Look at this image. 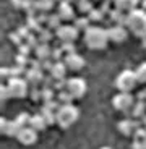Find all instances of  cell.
<instances>
[{
	"label": "cell",
	"instance_id": "1",
	"mask_svg": "<svg viewBox=\"0 0 146 149\" xmlns=\"http://www.w3.org/2000/svg\"><path fill=\"white\" fill-rule=\"evenodd\" d=\"M85 44L93 50H101L109 42V33L107 29L101 26H89L85 31Z\"/></svg>",
	"mask_w": 146,
	"mask_h": 149
},
{
	"label": "cell",
	"instance_id": "2",
	"mask_svg": "<svg viewBox=\"0 0 146 149\" xmlns=\"http://www.w3.org/2000/svg\"><path fill=\"white\" fill-rule=\"evenodd\" d=\"M125 26L128 28V31L135 34L136 37H146V10H133L130 13H127V23Z\"/></svg>",
	"mask_w": 146,
	"mask_h": 149
},
{
	"label": "cell",
	"instance_id": "3",
	"mask_svg": "<svg viewBox=\"0 0 146 149\" xmlns=\"http://www.w3.org/2000/svg\"><path fill=\"white\" fill-rule=\"evenodd\" d=\"M80 112L75 105L67 104V105H60L57 110V125L62 128H68L78 120Z\"/></svg>",
	"mask_w": 146,
	"mask_h": 149
},
{
	"label": "cell",
	"instance_id": "4",
	"mask_svg": "<svg viewBox=\"0 0 146 149\" xmlns=\"http://www.w3.org/2000/svg\"><path fill=\"white\" fill-rule=\"evenodd\" d=\"M138 84V78L133 70H124L120 71V74L115 78V88L120 93H130L135 89V86Z\"/></svg>",
	"mask_w": 146,
	"mask_h": 149
},
{
	"label": "cell",
	"instance_id": "5",
	"mask_svg": "<svg viewBox=\"0 0 146 149\" xmlns=\"http://www.w3.org/2000/svg\"><path fill=\"white\" fill-rule=\"evenodd\" d=\"M7 88H8V93H10V97H16V99H23L29 93V83L26 79L20 78V76L8 79Z\"/></svg>",
	"mask_w": 146,
	"mask_h": 149
},
{
	"label": "cell",
	"instance_id": "6",
	"mask_svg": "<svg viewBox=\"0 0 146 149\" xmlns=\"http://www.w3.org/2000/svg\"><path fill=\"white\" fill-rule=\"evenodd\" d=\"M80 29L75 24H62L59 29L55 31V36L62 44H73L78 37Z\"/></svg>",
	"mask_w": 146,
	"mask_h": 149
},
{
	"label": "cell",
	"instance_id": "7",
	"mask_svg": "<svg viewBox=\"0 0 146 149\" xmlns=\"http://www.w3.org/2000/svg\"><path fill=\"white\" fill-rule=\"evenodd\" d=\"M135 97L131 96L130 93H119L117 96H114L112 99V105L120 112H131L133 105H135Z\"/></svg>",
	"mask_w": 146,
	"mask_h": 149
},
{
	"label": "cell",
	"instance_id": "8",
	"mask_svg": "<svg viewBox=\"0 0 146 149\" xmlns=\"http://www.w3.org/2000/svg\"><path fill=\"white\" fill-rule=\"evenodd\" d=\"M67 91L73 96V99H81L88 91L86 81L83 78H78V76L67 79Z\"/></svg>",
	"mask_w": 146,
	"mask_h": 149
},
{
	"label": "cell",
	"instance_id": "9",
	"mask_svg": "<svg viewBox=\"0 0 146 149\" xmlns=\"http://www.w3.org/2000/svg\"><path fill=\"white\" fill-rule=\"evenodd\" d=\"M107 33H109V41L115 42V44H122L128 37V28L122 26V24H114L112 28L107 29Z\"/></svg>",
	"mask_w": 146,
	"mask_h": 149
},
{
	"label": "cell",
	"instance_id": "10",
	"mask_svg": "<svg viewBox=\"0 0 146 149\" xmlns=\"http://www.w3.org/2000/svg\"><path fill=\"white\" fill-rule=\"evenodd\" d=\"M143 127V122H138V120H133V118H125L122 120V122H119V131L122 134H125V136H130V134H133L138 128Z\"/></svg>",
	"mask_w": 146,
	"mask_h": 149
},
{
	"label": "cell",
	"instance_id": "11",
	"mask_svg": "<svg viewBox=\"0 0 146 149\" xmlns=\"http://www.w3.org/2000/svg\"><path fill=\"white\" fill-rule=\"evenodd\" d=\"M18 141L21 143V144H24V146H31V144H34L36 143V139H38V131L36 130H33L31 127H24V128H21L20 130V133H18Z\"/></svg>",
	"mask_w": 146,
	"mask_h": 149
},
{
	"label": "cell",
	"instance_id": "12",
	"mask_svg": "<svg viewBox=\"0 0 146 149\" xmlns=\"http://www.w3.org/2000/svg\"><path fill=\"white\" fill-rule=\"evenodd\" d=\"M64 63L67 65L68 70L78 71V70H81V68L85 67V58L76 52L75 54H68V55L64 57Z\"/></svg>",
	"mask_w": 146,
	"mask_h": 149
},
{
	"label": "cell",
	"instance_id": "13",
	"mask_svg": "<svg viewBox=\"0 0 146 149\" xmlns=\"http://www.w3.org/2000/svg\"><path fill=\"white\" fill-rule=\"evenodd\" d=\"M57 15L62 18V21H71L75 19V8L68 2H60L57 8Z\"/></svg>",
	"mask_w": 146,
	"mask_h": 149
},
{
	"label": "cell",
	"instance_id": "14",
	"mask_svg": "<svg viewBox=\"0 0 146 149\" xmlns=\"http://www.w3.org/2000/svg\"><path fill=\"white\" fill-rule=\"evenodd\" d=\"M2 123V133L7 134V136H18L21 127L18 125L16 120H7V118H2L0 120Z\"/></svg>",
	"mask_w": 146,
	"mask_h": 149
},
{
	"label": "cell",
	"instance_id": "15",
	"mask_svg": "<svg viewBox=\"0 0 146 149\" xmlns=\"http://www.w3.org/2000/svg\"><path fill=\"white\" fill-rule=\"evenodd\" d=\"M42 71L44 70H41V68H29V70L26 71V81L29 83L31 86L38 88L39 84L44 83V73H42Z\"/></svg>",
	"mask_w": 146,
	"mask_h": 149
},
{
	"label": "cell",
	"instance_id": "16",
	"mask_svg": "<svg viewBox=\"0 0 146 149\" xmlns=\"http://www.w3.org/2000/svg\"><path fill=\"white\" fill-rule=\"evenodd\" d=\"M67 65L64 63V62H55L54 63V67L50 68V76H52L55 81H60V79H65V76H67Z\"/></svg>",
	"mask_w": 146,
	"mask_h": 149
},
{
	"label": "cell",
	"instance_id": "17",
	"mask_svg": "<svg viewBox=\"0 0 146 149\" xmlns=\"http://www.w3.org/2000/svg\"><path fill=\"white\" fill-rule=\"evenodd\" d=\"M117 10L124 11V13H130V11L136 10V5H138V0H115L114 2Z\"/></svg>",
	"mask_w": 146,
	"mask_h": 149
},
{
	"label": "cell",
	"instance_id": "18",
	"mask_svg": "<svg viewBox=\"0 0 146 149\" xmlns=\"http://www.w3.org/2000/svg\"><path fill=\"white\" fill-rule=\"evenodd\" d=\"M34 52H36V57L41 62L47 58H52V49L49 47V44H39L38 47L34 49Z\"/></svg>",
	"mask_w": 146,
	"mask_h": 149
},
{
	"label": "cell",
	"instance_id": "19",
	"mask_svg": "<svg viewBox=\"0 0 146 149\" xmlns=\"http://www.w3.org/2000/svg\"><path fill=\"white\" fill-rule=\"evenodd\" d=\"M29 127L33 128V130H36V131H41V130H45V127H47V122H45V118L41 115V113H38V115H33V117H31Z\"/></svg>",
	"mask_w": 146,
	"mask_h": 149
},
{
	"label": "cell",
	"instance_id": "20",
	"mask_svg": "<svg viewBox=\"0 0 146 149\" xmlns=\"http://www.w3.org/2000/svg\"><path fill=\"white\" fill-rule=\"evenodd\" d=\"M109 18H110V21L115 23V24H122V26H125V23H127V15H124V11L117 10V8L110 10Z\"/></svg>",
	"mask_w": 146,
	"mask_h": 149
},
{
	"label": "cell",
	"instance_id": "21",
	"mask_svg": "<svg viewBox=\"0 0 146 149\" xmlns=\"http://www.w3.org/2000/svg\"><path fill=\"white\" fill-rule=\"evenodd\" d=\"M131 115H133V118H143V117L146 115V102L143 101H136L135 105H133V109H131Z\"/></svg>",
	"mask_w": 146,
	"mask_h": 149
},
{
	"label": "cell",
	"instance_id": "22",
	"mask_svg": "<svg viewBox=\"0 0 146 149\" xmlns=\"http://www.w3.org/2000/svg\"><path fill=\"white\" fill-rule=\"evenodd\" d=\"M47 29H50V31H57L60 26H62V18H60L59 15H49V18H47Z\"/></svg>",
	"mask_w": 146,
	"mask_h": 149
},
{
	"label": "cell",
	"instance_id": "23",
	"mask_svg": "<svg viewBox=\"0 0 146 149\" xmlns=\"http://www.w3.org/2000/svg\"><path fill=\"white\" fill-rule=\"evenodd\" d=\"M71 101H73V96H71V94L68 93L67 89H65V91H60V93H59V96H57V102H59L60 105L71 104Z\"/></svg>",
	"mask_w": 146,
	"mask_h": 149
},
{
	"label": "cell",
	"instance_id": "24",
	"mask_svg": "<svg viewBox=\"0 0 146 149\" xmlns=\"http://www.w3.org/2000/svg\"><path fill=\"white\" fill-rule=\"evenodd\" d=\"M78 10H80V13H88V15H89L91 11L94 10L93 2H91V0H83V2H78Z\"/></svg>",
	"mask_w": 146,
	"mask_h": 149
},
{
	"label": "cell",
	"instance_id": "25",
	"mask_svg": "<svg viewBox=\"0 0 146 149\" xmlns=\"http://www.w3.org/2000/svg\"><path fill=\"white\" fill-rule=\"evenodd\" d=\"M89 21H91V19H89V18H86V16H80V18H76V19H75V26L78 28L80 31H86L88 28L91 26Z\"/></svg>",
	"mask_w": 146,
	"mask_h": 149
},
{
	"label": "cell",
	"instance_id": "26",
	"mask_svg": "<svg viewBox=\"0 0 146 149\" xmlns=\"http://www.w3.org/2000/svg\"><path fill=\"white\" fill-rule=\"evenodd\" d=\"M54 5V0H39L36 2V10L39 11H49Z\"/></svg>",
	"mask_w": 146,
	"mask_h": 149
},
{
	"label": "cell",
	"instance_id": "27",
	"mask_svg": "<svg viewBox=\"0 0 146 149\" xmlns=\"http://www.w3.org/2000/svg\"><path fill=\"white\" fill-rule=\"evenodd\" d=\"M104 16H105V13L101 10V8H94V10L89 13V16H88V18H89L91 21H102V19H104Z\"/></svg>",
	"mask_w": 146,
	"mask_h": 149
},
{
	"label": "cell",
	"instance_id": "28",
	"mask_svg": "<svg viewBox=\"0 0 146 149\" xmlns=\"http://www.w3.org/2000/svg\"><path fill=\"white\" fill-rule=\"evenodd\" d=\"M135 73H136V78H138V83H146V62L136 68Z\"/></svg>",
	"mask_w": 146,
	"mask_h": 149
},
{
	"label": "cell",
	"instance_id": "29",
	"mask_svg": "<svg viewBox=\"0 0 146 149\" xmlns=\"http://www.w3.org/2000/svg\"><path fill=\"white\" fill-rule=\"evenodd\" d=\"M41 97H42V101H44V104H45V102H50V101H55V97H54V89H49V88H42V94H41Z\"/></svg>",
	"mask_w": 146,
	"mask_h": 149
},
{
	"label": "cell",
	"instance_id": "30",
	"mask_svg": "<svg viewBox=\"0 0 146 149\" xmlns=\"http://www.w3.org/2000/svg\"><path fill=\"white\" fill-rule=\"evenodd\" d=\"M39 39L42 41V44H47L50 39H52V33H50V29H39Z\"/></svg>",
	"mask_w": 146,
	"mask_h": 149
},
{
	"label": "cell",
	"instance_id": "31",
	"mask_svg": "<svg viewBox=\"0 0 146 149\" xmlns=\"http://www.w3.org/2000/svg\"><path fill=\"white\" fill-rule=\"evenodd\" d=\"M133 138H135V141H145L146 139V128L145 127L138 128V130L133 133Z\"/></svg>",
	"mask_w": 146,
	"mask_h": 149
},
{
	"label": "cell",
	"instance_id": "32",
	"mask_svg": "<svg viewBox=\"0 0 146 149\" xmlns=\"http://www.w3.org/2000/svg\"><path fill=\"white\" fill-rule=\"evenodd\" d=\"M62 49H64V52L65 55H68V54H75V45L73 44H62Z\"/></svg>",
	"mask_w": 146,
	"mask_h": 149
},
{
	"label": "cell",
	"instance_id": "33",
	"mask_svg": "<svg viewBox=\"0 0 146 149\" xmlns=\"http://www.w3.org/2000/svg\"><path fill=\"white\" fill-rule=\"evenodd\" d=\"M131 148L133 149H143V141H135Z\"/></svg>",
	"mask_w": 146,
	"mask_h": 149
},
{
	"label": "cell",
	"instance_id": "34",
	"mask_svg": "<svg viewBox=\"0 0 146 149\" xmlns=\"http://www.w3.org/2000/svg\"><path fill=\"white\" fill-rule=\"evenodd\" d=\"M141 122H143V127L146 128V115H145V117H143V118H141Z\"/></svg>",
	"mask_w": 146,
	"mask_h": 149
},
{
	"label": "cell",
	"instance_id": "35",
	"mask_svg": "<svg viewBox=\"0 0 146 149\" xmlns=\"http://www.w3.org/2000/svg\"><path fill=\"white\" fill-rule=\"evenodd\" d=\"M143 10H146V0H143Z\"/></svg>",
	"mask_w": 146,
	"mask_h": 149
},
{
	"label": "cell",
	"instance_id": "36",
	"mask_svg": "<svg viewBox=\"0 0 146 149\" xmlns=\"http://www.w3.org/2000/svg\"><path fill=\"white\" fill-rule=\"evenodd\" d=\"M60 2H68V3H71V2H73V0H60Z\"/></svg>",
	"mask_w": 146,
	"mask_h": 149
},
{
	"label": "cell",
	"instance_id": "37",
	"mask_svg": "<svg viewBox=\"0 0 146 149\" xmlns=\"http://www.w3.org/2000/svg\"><path fill=\"white\" fill-rule=\"evenodd\" d=\"M143 149H146V139L143 141Z\"/></svg>",
	"mask_w": 146,
	"mask_h": 149
},
{
	"label": "cell",
	"instance_id": "38",
	"mask_svg": "<svg viewBox=\"0 0 146 149\" xmlns=\"http://www.w3.org/2000/svg\"><path fill=\"white\" fill-rule=\"evenodd\" d=\"M143 45H145V47H146V37H145V39H143Z\"/></svg>",
	"mask_w": 146,
	"mask_h": 149
},
{
	"label": "cell",
	"instance_id": "39",
	"mask_svg": "<svg viewBox=\"0 0 146 149\" xmlns=\"http://www.w3.org/2000/svg\"><path fill=\"white\" fill-rule=\"evenodd\" d=\"M101 149H112V148H109V146H104V148H101Z\"/></svg>",
	"mask_w": 146,
	"mask_h": 149
},
{
	"label": "cell",
	"instance_id": "40",
	"mask_svg": "<svg viewBox=\"0 0 146 149\" xmlns=\"http://www.w3.org/2000/svg\"><path fill=\"white\" fill-rule=\"evenodd\" d=\"M107 2H115V0H107Z\"/></svg>",
	"mask_w": 146,
	"mask_h": 149
}]
</instances>
